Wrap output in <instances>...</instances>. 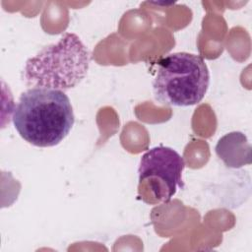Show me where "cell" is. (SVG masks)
Segmentation results:
<instances>
[{
    "label": "cell",
    "mask_w": 252,
    "mask_h": 252,
    "mask_svg": "<svg viewBox=\"0 0 252 252\" xmlns=\"http://www.w3.org/2000/svg\"><path fill=\"white\" fill-rule=\"evenodd\" d=\"M183 158L173 149L158 146L147 151L140 159L139 197L148 204L167 203L183 189Z\"/></svg>",
    "instance_id": "obj_4"
},
{
    "label": "cell",
    "mask_w": 252,
    "mask_h": 252,
    "mask_svg": "<svg viewBox=\"0 0 252 252\" xmlns=\"http://www.w3.org/2000/svg\"><path fill=\"white\" fill-rule=\"evenodd\" d=\"M91 55L80 37L64 33L56 43L43 47L29 58L22 72L28 87L68 91L87 75Z\"/></svg>",
    "instance_id": "obj_2"
},
{
    "label": "cell",
    "mask_w": 252,
    "mask_h": 252,
    "mask_svg": "<svg viewBox=\"0 0 252 252\" xmlns=\"http://www.w3.org/2000/svg\"><path fill=\"white\" fill-rule=\"evenodd\" d=\"M12 120L19 135L40 148L58 145L71 131L75 116L65 92L31 88L13 109Z\"/></svg>",
    "instance_id": "obj_1"
},
{
    "label": "cell",
    "mask_w": 252,
    "mask_h": 252,
    "mask_svg": "<svg viewBox=\"0 0 252 252\" xmlns=\"http://www.w3.org/2000/svg\"><path fill=\"white\" fill-rule=\"evenodd\" d=\"M210 84L208 66L202 56L176 52L160 58L153 81L157 101L170 106L199 103Z\"/></svg>",
    "instance_id": "obj_3"
},
{
    "label": "cell",
    "mask_w": 252,
    "mask_h": 252,
    "mask_svg": "<svg viewBox=\"0 0 252 252\" xmlns=\"http://www.w3.org/2000/svg\"><path fill=\"white\" fill-rule=\"evenodd\" d=\"M215 150L228 167L238 168L251 163V145L242 132L227 133L218 141Z\"/></svg>",
    "instance_id": "obj_5"
}]
</instances>
